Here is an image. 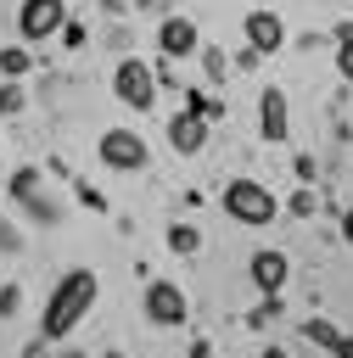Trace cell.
<instances>
[{
    "mask_svg": "<svg viewBox=\"0 0 353 358\" xmlns=\"http://www.w3.org/2000/svg\"><path fill=\"white\" fill-rule=\"evenodd\" d=\"M314 207H319V196H314L308 185H297V190H291V201H286V213H291V218H314Z\"/></svg>",
    "mask_w": 353,
    "mask_h": 358,
    "instance_id": "obj_22",
    "label": "cell"
},
{
    "mask_svg": "<svg viewBox=\"0 0 353 358\" xmlns=\"http://www.w3.org/2000/svg\"><path fill=\"white\" fill-rule=\"evenodd\" d=\"M168 145H174L179 157H196V151L207 145V117H196V112H174V117H168Z\"/></svg>",
    "mask_w": 353,
    "mask_h": 358,
    "instance_id": "obj_11",
    "label": "cell"
},
{
    "mask_svg": "<svg viewBox=\"0 0 353 358\" xmlns=\"http://www.w3.org/2000/svg\"><path fill=\"white\" fill-rule=\"evenodd\" d=\"M342 241H347V246H353V207H347V213H342Z\"/></svg>",
    "mask_w": 353,
    "mask_h": 358,
    "instance_id": "obj_31",
    "label": "cell"
},
{
    "mask_svg": "<svg viewBox=\"0 0 353 358\" xmlns=\"http://www.w3.org/2000/svg\"><path fill=\"white\" fill-rule=\"evenodd\" d=\"M291 173H297V179H303V185H308V179H314V173H319V168H314V157H297V162H291Z\"/></svg>",
    "mask_w": 353,
    "mask_h": 358,
    "instance_id": "obj_26",
    "label": "cell"
},
{
    "mask_svg": "<svg viewBox=\"0 0 353 358\" xmlns=\"http://www.w3.org/2000/svg\"><path fill=\"white\" fill-rule=\"evenodd\" d=\"M22 207H28V218H34V224H62V207H56L50 196H39V190H34Z\"/></svg>",
    "mask_w": 353,
    "mask_h": 358,
    "instance_id": "obj_18",
    "label": "cell"
},
{
    "mask_svg": "<svg viewBox=\"0 0 353 358\" xmlns=\"http://www.w3.org/2000/svg\"><path fill=\"white\" fill-rule=\"evenodd\" d=\"M62 45H67V50H78V45H84V22H78V17H67V22H62Z\"/></svg>",
    "mask_w": 353,
    "mask_h": 358,
    "instance_id": "obj_24",
    "label": "cell"
},
{
    "mask_svg": "<svg viewBox=\"0 0 353 358\" xmlns=\"http://www.w3.org/2000/svg\"><path fill=\"white\" fill-rule=\"evenodd\" d=\"M140 308H146V319H151V324H162V330H179V324L191 319V302H185V291H179L174 280H146Z\"/></svg>",
    "mask_w": 353,
    "mask_h": 358,
    "instance_id": "obj_5",
    "label": "cell"
},
{
    "mask_svg": "<svg viewBox=\"0 0 353 358\" xmlns=\"http://www.w3.org/2000/svg\"><path fill=\"white\" fill-rule=\"evenodd\" d=\"M95 157H101L112 173H140V168L151 162V151H146V140H140L134 129H106V134L95 140Z\"/></svg>",
    "mask_w": 353,
    "mask_h": 358,
    "instance_id": "obj_4",
    "label": "cell"
},
{
    "mask_svg": "<svg viewBox=\"0 0 353 358\" xmlns=\"http://www.w3.org/2000/svg\"><path fill=\"white\" fill-rule=\"evenodd\" d=\"M258 134H263L269 145H280V140L291 134V112H286V90H280V84H269V90L258 95Z\"/></svg>",
    "mask_w": 353,
    "mask_h": 358,
    "instance_id": "obj_10",
    "label": "cell"
},
{
    "mask_svg": "<svg viewBox=\"0 0 353 358\" xmlns=\"http://www.w3.org/2000/svg\"><path fill=\"white\" fill-rule=\"evenodd\" d=\"M17 313H22V285L6 280V285H0V319H17Z\"/></svg>",
    "mask_w": 353,
    "mask_h": 358,
    "instance_id": "obj_23",
    "label": "cell"
},
{
    "mask_svg": "<svg viewBox=\"0 0 353 358\" xmlns=\"http://www.w3.org/2000/svg\"><path fill=\"white\" fill-rule=\"evenodd\" d=\"M247 280L258 285V296H280V291H286V280H291V263H286V252H275V246L252 252V263H247Z\"/></svg>",
    "mask_w": 353,
    "mask_h": 358,
    "instance_id": "obj_9",
    "label": "cell"
},
{
    "mask_svg": "<svg viewBox=\"0 0 353 358\" xmlns=\"http://www.w3.org/2000/svg\"><path fill=\"white\" fill-rule=\"evenodd\" d=\"M185 112H196V117L219 123V117H224V101H219V95H207V90H185Z\"/></svg>",
    "mask_w": 353,
    "mask_h": 358,
    "instance_id": "obj_16",
    "label": "cell"
},
{
    "mask_svg": "<svg viewBox=\"0 0 353 358\" xmlns=\"http://www.w3.org/2000/svg\"><path fill=\"white\" fill-rule=\"evenodd\" d=\"M112 95H118L129 112H151V106H157V73H151V62L123 56V62L112 67Z\"/></svg>",
    "mask_w": 353,
    "mask_h": 358,
    "instance_id": "obj_3",
    "label": "cell"
},
{
    "mask_svg": "<svg viewBox=\"0 0 353 358\" xmlns=\"http://www.w3.org/2000/svg\"><path fill=\"white\" fill-rule=\"evenodd\" d=\"M22 358H50V341H45V336H39V341H28V347H22Z\"/></svg>",
    "mask_w": 353,
    "mask_h": 358,
    "instance_id": "obj_29",
    "label": "cell"
},
{
    "mask_svg": "<svg viewBox=\"0 0 353 358\" xmlns=\"http://www.w3.org/2000/svg\"><path fill=\"white\" fill-rule=\"evenodd\" d=\"M219 207H224L235 224H247V229H263V224H275V213H280L275 190L258 185V179H230V185L219 190Z\"/></svg>",
    "mask_w": 353,
    "mask_h": 358,
    "instance_id": "obj_2",
    "label": "cell"
},
{
    "mask_svg": "<svg viewBox=\"0 0 353 358\" xmlns=\"http://www.w3.org/2000/svg\"><path fill=\"white\" fill-rule=\"evenodd\" d=\"M22 106H28V90H22L17 78H6V84H0V117H17Z\"/></svg>",
    "mask_w": 353,
    "mask_h": 358,
    "instance_id": "obj_20",
    "label": "cell"
},
{
    "mask_svg": "<svg viewBox=\"0 0 353 358\" xmlns=\"http://www.w3.org/2000/svg\"><path fill=\"white\" fill-rule=\"evenodd\" d=\"M241 39H247L258 56H275V50H286V22H280L275 11H263V6H258V11H247V17H241Z\"/></svg>",
    "mask_w": 353,
    "mask_h": 358,
    "instance_id": "obj_8",
    "label": "cell"
},
{
    "mask_svg": "<svg viewBox=\"0 0 353 358\" xmlns=\"http://www.w3.org/2000/svg\"><path fill=\"white\" fill-rule=\"evenodd\" d=\"M258 62H263V56H258V50H252V45H247V50H241V56H235V67H241V73H252V67H258Z\"/></svg>",
    "mask_w": 353,
    "mask_h": 358,
    "instance_id": "obj_28",
    "label": "cell"
},
{
    "mask_svg": "<svg viewBox=\"0 0 353 358\" xmlns=\"http://www.w3.org/2000/svg\"><path fill=\"white\" fill-rule=\"evenodd\" d=\"M196 56H202V67H207V78H213V84H224V73H230V62H224V50H219V45H202Z\"/></svg>",
    "mask_w": 353,
    "mask_h": 358,
    "instance_id": "obj_21",
    "label": "cell"
},
{
    "mask_svg": "<svg viewBox=\"0 0 353 358\" xmlns=\"http://www.w3.org/2000/svg\"><path fill=\"white\" fill-rule=\"evenodd\" d=\"M6 190H11V201H28V196L39 190V168H34V162H22V168L11 173V185H6Z\"/></svg>",
    "mask_w": 353,
    "mask_h": 358,
    "instance_id": "obj_17",
    "label": "cell"
},
{
    "mask_svg": "<svg viewBox=\"0 0 353 358\" xmlns=\"http://www.w3.org/2000/svg\"><path fill=\"white\" fill-rule=\"evenodd\" d=\"M157 50H162V62H185V56L202 50V28L191 17H162L157 22Z\"/></svg>",
    "mask_w": 353,
    "mask_h": 358,
    "instance_id": "obj_7",
    "label": "cell"
},
{
    "mask_svg": "<svg viewBox=\"0 0 353 358\" xmlns=\"http://www.w3.org/2000/svg\"><path fill=\"white\" fill-rule=\"evenodd\" d=\"M56 358H90V352H78V347H67V352H56Z\"/></svg>",
    "mask_w": 353,
    "mask_h": 358,
    "instance_id": "obj_33",
    "label": "cell"
},
{
    "mask_svg": "<svg viewBox=\"0 0 353 358\" xmlns=\"http://www.w3.org/2000/svg\"><path fill=\"white\" fill-rule=\"evenodd\" d=\"M95 274L90 268H67L62 280H56V291L45 296V313H39V336L45 341H62V336H73L78 324H84V313L95 308Z\"/></svg>",
    "mask_w": 353,
    "mask_h": 358,
    "instance_id": "obj_1",
    "label": "cell"
},
{
    "mask_svg": "<svg viewBox=\"0 0 353 358\" xmlns=\"http://www.w3.org/2000/svg\"><path fill=\"white\" fill-rule=\"evenodd\" d=\"M17 246H22V235H17L11 224H0V252H17Z\"/></svg>",
    "mask_w": 353,
    "mask_h": 358,
    "instance_id": "obj_27",
    "label": "cell"
},
{
    "mask_svg": "<svg viewBox=\"0 0 353 358\" xmlns=\"http://www.w3.org/2000/svg\"><path fill=\"white\" fill-rule=\"evenodd\" d=\"M129 6H134V0H101V11H112V17H118V11H129Z\"/></svg>",
    "mask_w": 353,
    "mask_h": 358,
    "instance_id": "obj_30",
    "label": "cell"
},
{
    "mask_svg": "<svg viewBox=\"0 0 353 358\" xmlns=\"http://www.w3.org/2000/svg\"><path fill=\"white\" fill-rule=\"evenodd\" d=\"M28 67H34V50H28V45H0V73H6V78L22 84Z\"/></svg>",
    "mask_w": 353,
    "mask_h": 358,
    "instance_id": "obj_15",
    "label": "cell"
},
{
    "mask_svg": "<svg viewBox=\"0 0 353 358\" xmlns=\"http://www.w3.org/2000/svg\"><path fill=\"white\" fill-rule=\"evenodd\" d=\"M331 45H336V73L353 84V17H342V22L331 28Z\"/></svg>",
    "mask_w": 353,
    "mask_h": 358,
    "instance_id": "obj_13",
    "label": "cell"
},
{
    "mask_svg": "<svg viewBox=\"0 0 353 358\" xmlns=\"http://www.w3.org/2000/svg\"><path fill=\"white\" fill-rule=\"evenodd\" d=\"M73 190H78V201H84V207H95V213H106V196H101V190H90V185H73Z\"/></svg>",
    "mask_w": 353,
    "mask_h": 358,
    "instance_id": "obj_25",
    "label": "cell"
},
{
    "mask_svg": "<svg viewBox=\"0 0 353 358\" xmlns=\"http://www.w3.org/2000/svg\"><path fill=\"white\" fill-rule=\"evenodd\" d=\"M168 252L174 257H196L202 252V229L196 224H168Z\"/></svg>",
    "mask_w": 353,
    "mask_h": 358,
    "instance_id": "obj_14",
    "label": "cell"
},
{
    "mask_svg": "<svg viewBox=\"0 0 353 358\" xmlns=\"http://www.w3.org/2000/svg\"><path fill=\"white\" fill-rule=\"evenodd\" d=\"M280 313H286V302H280V296H263V302L247 313V330H263V324H275Z\"/></svg>",
    "mask_w": 353,
    "mask_h": 358,
    "instance_id": "obj_19",
    "label": "cell"
},
{
    "mask_svg": "<svg viewBox=\"0 0 353 358\" xmlns=\"http://www.w3.org/2000/svg\"><path fill=\"white\" fill-rule=\"evenodd\" d=\"M106 358H123V352H106Z\"/></svg>",
    "mask_w": 353,
    "mask_h": 358,
    "instance_id": "obj_34",
    "label": "cell"
},
{
    "mask_svg": "<svg viewBox=\"0 0 353 358\" xmlns=\"http://www.w3.org/2000/svg\"><path fill=\"white\" fill-rule=\"evenodd\" d=\"M67 22V0H22L17 6V34L22 45H45L50 34H62Z\"/></svg>",
    "mask_w": 353,
    "mask_h": 358,
    "instance_id": "obj_6",
    "label": "cell"
},
{
    "mask_svg": "<svg viewBox=\"0 0 353 358\" xmlns=\"http://www.w3.org/2000/svg\"><path fill=\"white\" fill-rule=\"evenodd\" d=\"M303 336H308L314 347H325L331 358H353V336H347V330H336L331 319H303Z\"/></svg>",
    "mask_w": 353,
    "mask_h": 358,
    "instance_id": "obj_12",
    "label": "cell"
},
{
    "mask_svg": "<svg viewBox=\"0 0 353 358\" xmlns=\"http://www.w3.org/2000/svg\"><path fill=\"white\" fill-rule=\"evenodd\" d=\"M258 358H291V352H286V347H263Z\"/></svg>",
    "mask_w": 353,
    "mask_h": 358,
    "instance_id": "obj_32",
    "label": "cell"
}]
</instances>
